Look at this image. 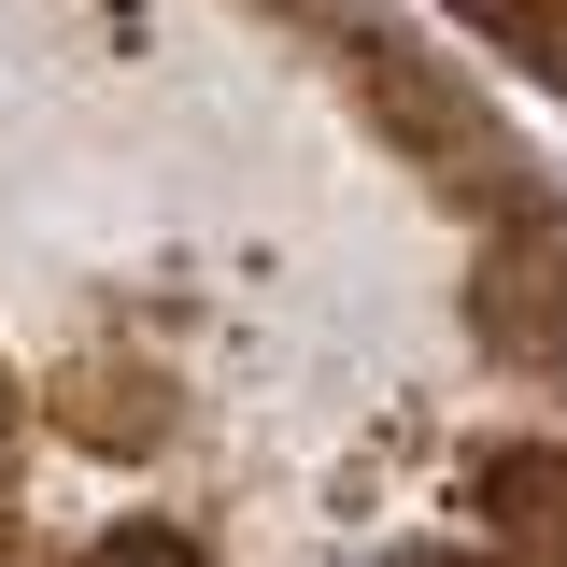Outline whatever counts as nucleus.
<instances>
[{
    "mask_svg": "<svg viewBox=\"0 0 567 567\" xmlns=\"http://www.w3.org/2000/svg\"><path fill=\"white\" fill-rule=\"evenodd\" d=\"M468 327H483L511 369H554V341H567V213H554V199H539V213H511V227L483 241Z\"/></svg>",
    "mask_w": 567,
    "mask_h": 567,
    "instance_id": "obj_1",
    "label": "nucleus"
},
{
    "mask_svg": "<svg viewBox=\"0 0 567 567\" xmlns=\"http://www.w3.org/2000/svg\"><path fill=\"white\" fill-rule=\"evenodd\" d=\"M468 525H483L511 567H567V440L483 454V483H468Z\"/></svg>",
    "mask_w": 567,
    "mask_h": 567,
    "instance_id": "obj_2",
    "label": "nucleus"
},
{
    "mask_svg": "<svg viewBox=\"0 0 567 567\" xmlns=\"http://www.w3.org/2000/svg\"><path fill=\"white\" fill-rule=\"evenodd\" d=\"M71 567H199V539H171V525H100Z\"/></svg>",
    "mask_w": 567,
    "mask_h": 567,
    "instance_id": "obj_3",
    "label": "nucleus"
},
{
    "mask_svg": "<svg viewBox=\"0 0 567 567\" xmlns=\"http://www.w3.org/2000/svg\"><path fill=\"white\" fill-rule=\"evenodd\" d=\"M440 567H511V554H440Z\"/></svg>",
    "mask_w": 567,
    "mask_h": 567,
    "instance_id": "obj_4",
    "label": "nucleus"
},
{
    "mask_svg": "<svg viewBox=\"0 0 567 567\" xmlns=\"http://www.w3.org/2000/svg\"><path fill=\"white\" fill-rule=\"evenodd\" d=\"M383 567H440V554H383Z\"/></svg>",
    "mask_w": 567,
    "mask_h": 567,
    "instance_id": "obj_5",
    "label": "nucleus"
},
{
    "mask_svg": "<svg viewBox=\"0 0 567 567\" xmlns=\"http://www.w3.org/2000/svg\"><path fill=\"white\" fill-rule=\"evenodd\" d=\"M554 383H567V341H554Z\"/></svg>",
    "mask_w": 567,
    "mask_h": 567,
    "instance_id": "obj_6",
    "label": "nucleus"
}]
</instances>
